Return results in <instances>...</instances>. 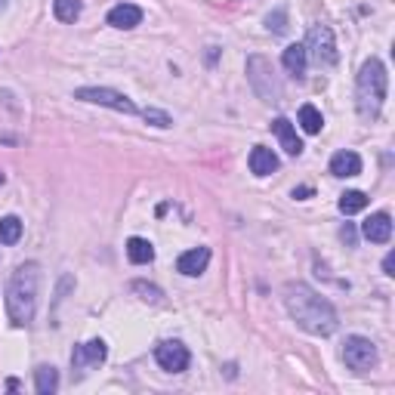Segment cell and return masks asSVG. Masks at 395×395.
<instances>
[{
	"label": "cell",
	"mask_w": 395,
	"mask_h": 395,
	"mask_svg": "<svg viewBox=\"0 0 395 395\" xmlns=\"http://www.w3.org/2000/svg\"><path fill=\"white\" fill-rule=\"evenodd\" d=\"M285 306L296 325L306 334H315V337H331L340 325L337 309L331 306V300H325L318 291H312L302 281L285 285Z\"/></svg>",
	"instance_id": "1"
},
{
	"label": "cell",
	"mask_w": 395,
	"mask_h": 395,
	"mask_svg": "<svg viewBox=\"0 0 395 395\" xmlns=\"http://www.w3.org/2000/svg\"><path fill=\"white\" fill-rule=\"evenodd\" d=\"M37 285H41V266L22 262L6 285V315L16 327H28L37 312Z\"/></svg>",
	"instance_id": "2"
},
{
	"label": "cell",
	"mask_w": 395,
	"mask_h": 395,
	"mask_svg": "<svg viewBox=\"0 0 395 395\" xmlns=\"http://www.w3.org/2000/svg\"><path fill=\"white\" fill-rule=\"evenodd\" d=\"M386 87H389V75L386 65L377 56H371L358 71L355 81V108H358L361 121H377L386 102Z\"/></svg>",
	"instance_id": "3"
},
{
	"label": "cell",
	"mask_w": 395,
	"mask_h": 395,
	"mask_svg": "<svg viewBox=\"0 0 395 395\" xmlns=\"http://www.w3.org/2000/svg\"><path fill=\"white\" fill-rule=\"evenodd\" d=\"M306 56L312 59L315 65H321V68H334V65L340 62V50H337V41H334V31L331 25L325 22H315L309 25V35H306Z\"/></svg>",
	"instance_id": "4"
},
{
	"label": "cell",
	"mask_w": 395,
	"mask_h": 395,
	"mask_svg": "<svg viewBox=\"0 0 395 395\" xmlns=\"http://www.w3.org/2000/svg\"><path fill=\"white\" fill-rule=\"evenodd\" d=\"M247 81L253 87V93L266 102H278L281 99V84L275 77V68L266 56H250L247 59Z\"/></svg>",
	"instance_id": "5"
},
{
	"label": "cell",
	"mask_w": 395,
	"mask_h": 395,
	"mask_svg": "<svg viewBox=\"0 0 395 395\" xmlns=\"http://www.w3.org/2000/svg\"><path fill=\"white\" fill-rule=\"evenodd\" d=\"M343 361H346V367H352L355 374H367V371L377 367L380 355H377V346H374L367 337H346Z\"/></svg>",
	"instance_id": "6"
},
{
	"label": "cell",
	"mask_w": 395,
	"mask_h": 395,
	"mask_svg": "<svg viewBox=\"0 0 395 395\" xmlns=\"http://www.w3.org/2000/svg\"><path fill=\"white\" fill-rule=\"evenodd\" d=\"M75 99L93 102V105H108V108L124 111V115H136V111H139L133 99L117 93V90H111V87H81V90H75Z\"/></svg>",
	"instance_id": "7"
},
{
	"label": "cell",
	"mask_w": 395,
	"mask_h": 395,
	"mask_svg": "<svg viewBox=\"0 0 395 395\" xmlns=\"http://www.w3.org/2000/svg\"><path fill=\"white\" fill-rule=\"evenodd\" d=\"M155 361L164 367V371L182 374L189 367V361H192V355H189L186 343H180V340H164V343L155 346Z\"/></svg>",
	"instance_id": "8"
},
{
	"label": "cell",
	"mask_w": 395,
	"mask_h": 395,
	"mask_svg": "<svg viewBox=\"0 0 395 395\" xmlns=\"http://www.w3.org/2000/svg\"><path fill=\"white\" fill-rule=\"evenodd\" d=\"M105 358H108V346H105V340H90V343L75 346V352H71V367L81 371V374H87L90 367H99Z\"/></svg>",
	"instance_id": "9"
},
{
	"label": "cell",
	"mask_w": 395,
	"mask_h": 395,
	"mask_svg": "<svg viewBox=\"0 0 395 395\" xmlns=\"http://www.w3.org/2000/svg\"><path fill=\"white\" fill-rule=\"evenodd\" d=\"M361 235H365L371 244H386L392 238V216L389 213H371L361 222Z\"/></svg>",
	"instance_id": "10"
},
{
	"label": "cell",
	"mask_w": 395,
	"mask_h": 395,
	"mask_svg": "<svg viewBox=\"0 0 395 395\" xmlns=\"http://www.w3.org/2000/svg\"><path fill=\"white\" fill-rule=\"evenodd\" d=\"M210 262V247H195V250H186V253L176 260V272L186 275V278H198V275L207 269Z\"/></svg>",
	"instance_id": "11"
},
{
	"label": "cell",
	"mask_w": 395,
	"mask_h": 395,
	"mask_svg": "<svg viewBox=\"0 0 395 395\" xmlns=\"http://www.w3.org/2000/svg\"><path fill=\"white\" fill-rule=\"evenodd\" d=\"M142 22V10L136 3H117L108 10V25L111 28H121V31H130Z\"/></svg>",
	"instance_id": "12"
},
{
	"label": "cell",
	"mask_w": 395,
	"mask_h": 395,
	"mask_svg": "<svg viewBox=\"0 0 395 395\" xmlns=\"http://www.w3.org/2000/svg\"><path fill=\"white\" fill-rule=\"evenodd\" d=\"M272 133L281 139V148H285L291 157L302 155V142H300V136H296L293 124L287 121V117H275V121H272Z\"/></svg>",
	"instance_id": "13"
},
{
	"label": "cell",
	"mask_w": 395,
	"mask_h": 395,
	"mask_svg": "<svg viewBox=\"0 0 395 395\" xmlns=\"http://www.w3.org/2000/svg\"><path fill=\"white\" fill-rule=\"evenodd\" d=\"M247 164H250V173L253 176H269V173H275V170L281 167L278 155H275L272 148H266V146H253Z\"/></svg>",
	"instance_id": "14"
},
{
	"label": "cell",
	"mask_w": 395,
	"mask_h": 395,
	"mask_svg": "<svg viewBox=\"0 0 395 395\" xmlns=\"http://www.w3.org/2000/svg\"><path fill=\"white\" fill-rule=\"evenodd\" d=\"M331 173L340 176V180H346V176H358L361 173V157L358 151H337V155L331 157Z\"/></svg>",
	"instance_id": "15"
},
{
	"label": "cell",
	"mask_w": 395,
	"mask_h": 395,
	"mask_svg": "<svg viewBox=\"0 0 395 395\" xmlns=\"http://www.w3.org/2000/svg\"><path fill=\"white\" fill-rule=\"evenodd\" d=\"M281 65H285L293 77H302V75H306V65H309L306 47H302V44H291V47L281 52Z\"/></svg>",
	"instance_id": "16"
},
{
	"label": "cell",
	"mask_w": 395,
	"mask_h": 395,
	"mask_svg": "<svg viewBox=\"0 0 395 395\" xmlns=\"http://www.w3.org/2000/svg\"><path fill=\"white\" fill-rule=\"evenodd\" d=\"M35 389L41 395H52L59 389V371L52 365H41L35 371Z\"/></svg>",
	"instance_id": "17"
},
{
	"label": "cell",
	"mask_w": 395,
	"mask_h": 395,
	"mask_svg": "<svg viewBox=\"0 0 395 395\" xmlns=\"http://www.w3.org/2000/svg\"><path fill=\"white\" fill-rule=\"evenodd\" d=\"M127 256H130V262H136V266H146V262L155 260V247H151V241H146V238H130Z\"/></svg>",
	"instance_id": "18"
},
{
	"label": "cell",
	"mask_w": 395,
	"mask_h": 395,
	"mask_svg": "<svg viewBox=\"0 0 395 395\" xmlns=\"http://www.w3.org/2000/svg\"><path fill=\"white\" fill-rule=\"evenodd\" d=\"M300 127L306 130L309 136H318L321 127H325V117H321V111L315 108L312 102H306V105L300 108Z\"/></svg>",
	"instance_id": "19"
},
{
	"label": "cell",
	"mask_w": 395,
	"mask_h": 395,
	"mask_svg": "<svg viewBox=\"0 0 395 395\" xmlns=\"http://www.w3.org/2000/svg\"><path fill=\"white\" fill-rule=\"evenodd\" d=\"M22 238V220L19 216H3L0 220V244H16V241Z\"/></svg>",
	"instance_id": "20"
},
{
	"label": "cell",
	"mask_w": 395,
	"mask_h": 395,
	"mask_svg": "<svg viewBox=\"0 0 395 395\" xmlns=\"http://www.w3.org/2000/svg\"><path fill=\"white\" fill-rule=\"evenodd\" d=\"M52 12H56L59 22H75L84 12V3L81 0H52Z\"/></svg>",
	"instance_id": "21"
},
{
	"label": "cell",
	"mask_w": 395,
	"mask_h": 395,
	"mask_svg": "<svg viewBox=\"0 0 395 395\" xmlns=\"http://www.w3.org/2000/svg\"><path fill=\"white\" fill-rule=\"evenodd\" d=\"M365 207H367V195L365 192H343L340 195V210H343L346 216L361 213Z\"/></svg>",
	"instance_id": "22"
},
{
	"label": "cell",
	"mask_w": 395,
	"mask_h": 395,
	"mask_svg": "<svg viewBox=\"0 0 395 395\" xmlns=\"http://www.w3.org/2000/svg\"><path fill=\"white\" fill-rule=\"evenodd\" d=\"M130 291L139 293L146 302H161V300H164V293L157 291L155 285H146V281H133V285H130Z\"/></svg>",
	"instance_id": "23"
},
{
	"label": "cell",
	"mask_w": 395,
	"mask_h": 395,
	"mask_svg": "<svg viewBox=\"0 0 395 395\" xmlns=\"http://www.w3.org/2000/svg\"><path fill=\"white\" fill-rule=\"evenodd\" d=\"M266 28L275 31V35H285V31H287V10H285V6L275 10V12H269V16H266Z\"/></svg>",
	"instance_id": "24"
},
{
	"label": "cell",
	"mask_w": 395,
	"mask_h": 395,
	"mask_svg": "<svg viewBox=\"0 0 395 395\" xmlns=\"http://www.w3.org/2000/svg\"><path fill=\"white\" fill-rule=\"evenodd\" d=\"M142 117H146L151 127H161V130L173 127V117H170L167 111H161V108H146V111H142Z\"/></svg>",
	"instance_id": "25"
},
{
	"label": "cell",
	"mask_w": 395,
	"mask_h": 395,
	"mask_svg": "<svg viewBox=\"0 0 395 395\" xmlns=\"http://www.w3.org/2000/svg\"><path fill=\"white\" fill-rule=\"evenodd\" d=\"M340 238H343L349 247H355V226H352V222H346V226L340 229Z\"/></svg>",
	"instance_id": "26"
},
{
	"label": "cell",
	"mask_w": 395,
	"mask_h": 395,
	"mask_svg": "<svg viewBox=\"0 0 395 395\" xmlns=\"http://www.w3.org/2000/svg\"><path fill=\"white\" fill-rule=\"evenodd\" d=\"M392 269H395V253H386V260H383V272H386V275H395Z\"/></svg>",
	"instance_id": "27"
},
{
	"label": "cell",
	"mask_w": 395,
	"mask_h": 395,
	"mask_svg": "<svg viewBox=\"0 0 395 395\" xmlns=\"http://www.w3.org/2000/svg\"><path fill=\"white\" fill-rule=\"evenodd\" d=\"M291 195H293V198H309V195H312V189H309V186H300V189H293Z\"/></svg>",
	"instance_id": "28"
},
{
	"label": "cell",
	"mask_w": 395,
	"mask_h": 395,
	"mask_svg": "<svg viewBox=\"0 0 395 395\" xmlns=\"http://www.w3.org/2000/svg\"><path fill=\"white\" fill-rule=\"evenodd\" d=\"M3 182H6V176H3V173H0V186H3Z\"/></svg>",
	"instance_id": "29"
},
{
	"label": "cell",
	"mask_w": 395,
	"mask_h": 395,
	"mask_svg": "<svg viewBox=\"0 0 395 395\" xmlns=\"http://www.w3.org/2000/svg\"><path fill=\"white\" fill-rule=\"evenodd\" d=\"M0 10H6V0H0Z\"/></svg>",
	"instance_id": "30"
}]
</instances>
